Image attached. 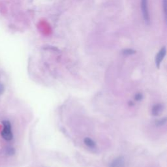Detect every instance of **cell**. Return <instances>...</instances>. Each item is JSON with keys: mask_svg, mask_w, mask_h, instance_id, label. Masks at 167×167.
<instances>
[{"mask_svg": "<svg viewBox=\"0 0 167 167\" xmlns=\"http://www.w3.org/2000/svg\"><path fill=\"white\" fill-rule=\"evenodd\" d=\"M16 153L15 149L12 147L8 146L5 149V153L8 156H12L14 155Z\"/></svg>", "mask_w": 167, "mask_h": 167, "instance_id": "obj_9", "label": "cell"}, {"mask_svg": "<svg viewBox=\"0 0 167 167\" xmlns=\"http://www.w3.org/2000/svg\"><path fill=\"white\" fill-rule=\"evenodd\" d=\"M162 5H163V11L165 17V20H166V6H167V0H162Z\"/></svg>", "mask_w": 167, "mask_h": 167, "instance_id": "obj_11", "label": "cell"}, {"mask_svg": "<svg viewBox=\"0 0 167 167\" xmlns=\"http://www.w3.org/2000/svg\"><path fill=\"white\" fill-rule=\"evenodd\" d=\"M144 95L142 93L138 92L134 95V100L136 102H141L144 99Z\"/></svg>", "mask_w": 167, "mask_h": 167, "instance_id": "obj_8", "label": "cell"}, {"mask_svg": "<svg viewBox=\"0 0 167 167\" xmlns=\"http://www.w3.org/2000/svg\"><path fill=\"white\" fill-rule=\"evenodd\" d=\"M3 130L1 135L2 138L6 141H11L13 139V134L12 131L11 123L8 120H3L2 122Z\"/></svg>", "mask_w": 167, "mask_h": 167, "instance_id": "obj_1", "label": "cell"}, {"mask_svg": "<svg viewBox=\"0 0 167 167\" xmlns=\"http://www.w3.org/2000/svg\"><path fill=\"white\" fill-rule=\"evenodd\" d=\"M140 7L144 22L145 24L149 25L150 24V15H149V11L148 0H141Z\"/></svg>", "mask_w": 167, "mask_h": 167, "instance_id": "obj_2", "label": "cell"}, {"mask_svg": "<svg viewBox=\"0 0 167 167\" xmlns=\"http://www.w3.org/2000/svg\"><path fill=\"white\" fill-rule=\"evenodd\" d=\"M109 167H125V159L123 156H118L110 162Z\"/></svg>", "mask_w": 167, "mask_h": 167, "instance_id": "obj_3", "label": "cell"}, {"mask_svg": "<svg viewBox=\"0 0 167 167\" xmlns=\"http://www.w3.org/2000/svg\"><path fill=\"white\" fill-rule=\"evenodd\" d=\"M122 54H123V55L127 56V55H133V54H136V51L133 49L127 48V49H125L122 51Z\"/></svg>", "mask_w": 167, "mask_h": 167, "instance_id": "obj_10", "label": "cell"}, {"mask_svg": "<svg viewBox=\"0 0 167 167\" xmlns=\"http://www.w3.org/2000/svg\"><path fill=\"white\" fill-rule=\"evenodd\" d=\"M84 144H85V146H87L89 149H95L97 148V143L95 140L92 139L90 137L86 136L83 139Z\"/></svg>", "mask_w": 167, "mask_h": 167, "instance_id": "obj_6", "label": "cell"}, {"mask_svg": "<svg viewBox=\"0 0 167 167\" xmlns=\"http://www.w3.org/2000/svg\"><path fill=\"white\" fill-rule=\"evenodd\" d=\"M166 47L164 46L162 48H161V50L159 51V52L157 53L155 56V65L157 68H159L161 66V64L162 62L163 61V59L166 55Z\"/></svg>", "mask_w": 167, "mask_h": 167, "instance_id": "obj_4", "label": "cell"}, {"mask_svg": "<svg viewBox=\"0 0 167 167\" xmlns=\"http://www.w3.org/2000/svg\"><path fill=\"white\" fill-rule=\"evenodd\" d=\"M162 110H163V105L161 103H156L152 106L151 113L153 116H158L161 114Z\"/></svg>", "mask_w": 167, "mask_h": 167, "instance_id": "obj_5", "label": "cell"}, {"mask_svg": "<svg viewBox=\"0 0 167 167\" xmlns=\"http://www.w3.org/2000/svg\"><path fill=\"white\" fill-rule=\"evenodd\" d=\"M4 92V86L2 84H0V95L3 93Z\"/></svg>", "mask_w": 167, "mask_h": 167, "instance_id": "obj_12", "label": "cell"}, {"mask_svg": "<svg viewBox=\"0 0 167 167\" xmlns=\"http://www.w3.org/2000/svg\"><path fill=\"white\" fill-rule=\"evenodd\" d=\"M166 117H164L163 118H161L157 119V120L155 121V125L156 127H163L165 125H166Z\"/></svg>", "mask_w": 167, "mask_h": 167, "instance_id": "obj_7", "label": "cell"}]
</instances>
